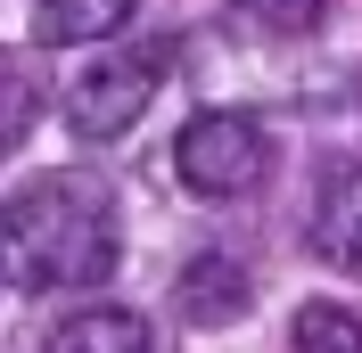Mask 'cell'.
<instances>
[{
  "label": "cell",
  "instance_id": "obj_6",
  "mask_svg": "<svg viewBox=\"0 0 362 353\" xmlns=\"http://www.w3.org/2000/svg\"><path fill=\"white\" fill-rule=\"evenodd\" d=\"M181 312L198 321V329H223V321H239L247 312V271L230 263V255H198V263L181 271Z\"/></svg>",
  "mask_w": 362,
  "mask_h": 353
},
{
  "label": "cell",
  "instance_id": "obj_1",
  "mask_svg": "<svg viewBox=\"0 0 362 353\" xmlns=\"http://www.w3.org/2000/svg\"><path fill=\"white\" fill-rule=\"evenodd\" d=\"M0 263H8V287H25V296L107 280L115 271V198L74 173L25 181L0 214Z\"/></svg>",
  "mask_w": 362,
  "mask_h": 353
},
{
  "label": "cell",
  "instance_id": "obj_7",
  "mask_svg": "<svg viewBox=\"0 0 362 353\" xmlns=\"http://www.w3.org/2000/svg\"><path fill=\"white\" fill-rule=\"evenodd\" d=\"M132 8L140 0H33V42H58V49L107 42V33L132 25Z\"/></svg>",
  "mask_w": 362,
  "mask_h": 353
},
{
  "label": "cell",
  "instance_id": "obj_10",
  "mask_svg": "<svg viewBox=\"0 0 362 353\" xmlns=\"http://www.w3.org/2000/svg\"><path fill=\"white\" fill-rule=\"evenodd\" d=\"M25 124H33V90L17 83V58H8V99H0V132H8V148L25 140Z\"/></svg>",
  "mask_w": 362,
  "mask_h": 353
},
{
  "label": "cell",
  "instance_id": "obj_3",
  "mask_svg": "<svg viewBox=\"0 0 362 353\" xmlns=\"http://www.w3.org/2000/svg\"><path fill=\"white\" fill-rule=\"evenodd\" d=\"M165 66H173V49H165V42H140V49H115V58L83 66V83L66 90L74 140H124L140 115H148V99L165 90Z\"/></svg>",
  "mask_w": 362,
  "mask_h": 353
},
{
  "label": "cell",
  "instance_id": "obj_2",
  "mask_svg": "<svg viewBox=\"0 0 362 353\" xmlns=\"http://www.w3.org/2000/svg\"><path fill=\"white\" fill-rule=\"evenodd\" d=\"M272 132L255 124L247 107H206L181 124L173 140V173L189 198H247V189H264L272 181Z\"/></svg>",
  "mask_w": 362,
  "mask_h": 353
},
{
  "label": "cell",
  "instance_id": "obj_8",
  "mask_svg": "<svg viewBox=\"0 0 362 353\" xmlns=\"http://www.w3.org/2000/svg\"><path fill=\"white\" fill-rule=\"evenodd\" d=\"M296 353H362V321L346 304H296V329H288Z\"/></svg>",
  "mask_w": 362,
  "mask_h": 353
},
{
  "label": "cell",
  "instance_id": "obj_9",
  "mask_svg": "<svg viewBox=\"0 0 362 353\" xmlns=\"http://www.w3.org/2000/svg\"><path fill=\"white\" fill-rule=\"evenodd\" d=\"M230 25L239 33H313L321 0H230Z\"/></svg>",
  "mask_w": 362,
  "mask_h": 353
},
{
  "label": "cell",
  "instance_id": "obj_5",
  "mask_svg": "<svg viewBox=\"0 0 362 353\" xmlns=\"http://www.w3.org/2000/svg\"><path fill=\"white\" fill-rule=\"evenodd\" d=\"M42 353H148V321L124 304H90L42 337Z\"/></svg>",
  "mask_w": 362,
  "mask_h": 353
},
{
  "label": "cell",
  "instance_id": "obj_4",
  "mask_svg": "<svg viewBox=\"0 0 362 353\" xmlns=\"http://www.w3.org/2000/svg\"><path fill=\"white\" fill-rule=\"evenodd\" d=\"M313 255L321 263H346V271H362V164L354 173H338L329 189H321V205H313Z\"/></svg>",
  "mask_w": 362,
  "mask_h": 353
}]
</instances>
